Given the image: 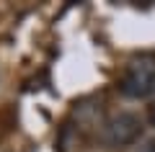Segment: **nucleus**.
Instances as JSON below:
<instances>
[{
	"label": "nucleus",
	"mask_w": 155,
	"mask_h": 152,
	"mask_svg": "<svg viewBox=\"0 0 155 152\" xmlns=\"http://www.w3.org/2000/svg\"><path fill=\"white\" fill-rule=\"evenodd\" d=\"M122 95L132 101H142L155 93V54H137L129 60L122 80H119Z\"/></svg>",
	"instance_id": "1"
},
{
	"label": "nucleus",
	"mask_w": 155,
	"mask_h": 152,
	"mask_svg": "<svg viewBox=\"0 0 155 152\" xmlns=\"http://www.w3.org/2000/svg\"><path fill=\"white\" fill-rule=\"evenodd\" d=\"M101 142L106 147H129L142 137V119L137 114H129V111H122V114H114L111 119H106L101 124Z\"/></svg>",
	"instance_id": "2"
},
{
	"label": "nucleus",
	"mask_w": 155,
	"mask_h": 152,
	"mask_svg": "<svg viewBox=\"0 0 155 152\" xmlns=\"http://www.w3.org/2000/svg\"><path fill=\"white\" fill-rule=\"evenodd\" d=\"M147 119H150V124L155 126V101L150 103V108H147Z\"/></svg>",
	"instance_id": "3"
},
{
	"label": "nucleus",
	"mask_w": 155,
	"mask_h": 152,
	"mask_svg": "<svg viewBox=\"0 0 155 152\" xmlns=\"http://www.w3.org/2000/svg\"><path fill=\"white\" fill-rule=\"evenodd\" d=\"M140 152H155V142H147L145 147H140Z\"/></svg>",
	"instance_id": "4"
}]
</instances>
